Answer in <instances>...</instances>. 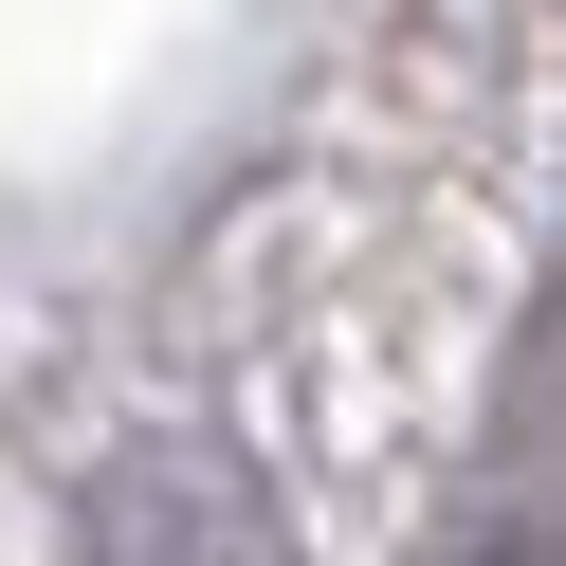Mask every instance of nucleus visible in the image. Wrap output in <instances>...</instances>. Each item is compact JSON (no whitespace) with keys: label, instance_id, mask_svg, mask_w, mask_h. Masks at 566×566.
Segmentation results:
<instances>
[{"label":"nucleus","instance_id":"f257e3e1","mask_svg":"<svg viewBox=\"0 0 566 566\" xmlns=\"http://www.w3.org/2000/svg\"><path fill=\"white\" fill-rule=\"evenodd\" d=\"M92 566H293V548H274V512L220 457H128L92 493Z\"/></svg>","mask_w":566,"mask_h":566}]
</instances>
